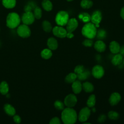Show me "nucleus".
I'll return each mask as SVG.
<instances>
[{
	"label": "nucleus",
	"instance_id": "nucleus-1",
	"mask_svg": "<svg viewBox=\"0 0 124 124\" xmlns=\"http://www.w3.org/2000/svg\"><path fill=\"white\" fill-rule=\"evenodd\" d=\"M78 116L75 110L72 108H64L61 115L62 122L65 124H74L77 120Z\"/></svg>",
	"mask_w": 124,
	"mask_h": 124
},
{
	"label": "nucleus",
	"instance_id": "nucleus-2",
	"mask_svg": "<svg viewBox=\"0 0 124 124\" xmlns=\"http://www.w3.org/2000/svg\"><path fill=\"white\" fill-rule=\"evenodd\" d=\"M96 27L91 22L86 23L82 27L81 30L82 34L87 38L93 39L96 36Z\"/></svg>",
	"mask_w": 124,
	"mask_h": 124
},
{
	"label": "nucleus",
	"instance_id": "nucleus-3",
	"mask_svg": "<svg viewBox=\"0 0 124 124\" xmlns=\"http://www.w3.org/2000/svg\"><path fill=\"white\" fill-rule=\"evenodd\" d=\"M19 16L16 13H9L6 18V25L11 29H14L18 27L20 23Z\"/></svg>",
	"mask_w": 124,
	"mask_h": 124
},
{
	"label": "nucleus",
	"instance_id": "nucleus-4",
	"mask_svg": "<svg viewBox=\"0 0 124 124\" xmlns=\"http://www.w3.org/2000/svg\"><path fill=\"white\" fill-rule=\"evenodd\" d=\"M68 20L69 15L67 12L64 11H59L55 17L56 23L60 26L66 25Z\"/></svg>",
	"mask_w": 124,
	"mask_h": 124
},
{
	"label": "nucleus",
	"instance_id": "nucleus-5",
	"mask_svg": "<svg viewBox=\"0 0 124 124\" xmlns=\"http://www.w3.org/2000/svg\"><path fill=\"white\" fill-rule=\"evenodd\" d=\"M17 33L19 36L22 38H27L30 36L31 31L28 25L23 24L18 26Z\"/></svg>",
	"mask_w": 124,
	"mask_h": 124
},
{
	"label": "nucleus",
	"instance_id": "nucleus-6",
	"mask_svg": "<svg viewBox=\"0 0 124 124\" xmlns=\"http://www.w3.org/2000/svg\"><path fill=\"white\" fill-rule=\"evenodd\" d=\"M91 114V110L89 107H84L79 111L78 119L80 122H85L89 119Z\"/></svg>",
	"mask_w": 124,
	"mask_h": 124
},
{
	"label": "nucleus",
	"instance_id": "nucleus-7",
	"mask_svg": "<svg viewBox=\"0 0 124 124\" xmlns=\"http://www.w3.org/2000/svg\"><path fill=\"white\" fill-rule=\"evenodd\" d=\"M21 20L23 24L28 25L33 23L35 20V17L33 14L31 12H25L22 15Z\"/></svg>",
	"mask_w": 124,
	"mask_h": 124
},
{
	"label": "nucleus",
	"instance_id": "nucleus-8",
	"mask_svg": "<svg viewBox=\"0 0 124 124\" xmlns=\"http://www.w3.org/2000/svg\"><path fill=\"white\" fill-rule=\"evenodd\" d=\"M102 20V14L99 10H96L93 12L91 16V20L96 28L99 27V23Z\"/></svg>",
	"mask_w": 124,
	"mask_h": 124
},
{
	"label": "nucleus",
	"instance_id": "nucleus-9",
	"mask_svg": "<svg viewBox=\"0 0 124 124\" xmlns=\"http://www.w3.org/2000/svg\"><path fill=\"white\" fill-rule=\"evenodd\" d=\"M104 68L100 65L94 66L92 71V74L93 77L97 79L101 78L104 76Z\"/></svg>",
	"mask_w": 124,
	"mask_h": 124
},
{
	"label": "nucleus",
	"instance_id": "nucleus-10",
	"mask_svg": "<svg viewBox=\"0 0 124 124\" xmlns=\"http://www.w3.org/2000/svg\"><path fill=\"white\" fill-rule=\"evenodd\" d=\"M77 102V98L73 94L67 95L64 98V104L68 108L74 107Z\"/></svg>",
	"mask_w": 124,
	"mask_h": 124
},
{
	"label": "nucleus",
	"instance_id": "nucleus-11",
	"mask_svg": "<svg viewBox=\"0 0 124 124\" xmlns=\"http://www.w3.org/2000/svg\"><path fill=\"white\" fill-rule=\"evenodd\" d=\"M53 34L59 38H64L66 37L67 31L66 29L61 26H55L52 29Z\"/></svg>",
	"mask_w": 124,
	"mask_h": 124
},
{
	"label": "nucleus",
	"instance_id": "nucleus-12",
	"mask_svg": "<svg viewBox=\"0 0 124 124\" xmlns=\"http://www.w3.org/2000/svg\"><path fill=\"white\" fill-rule=\"evenodd\" d=\"M66 25L67 32H73L78 26V21L76 18H72L68 20Z\"/></svg>",
	"mask_w": 124,
	"mask_h": 124
},
{
	"label": "nucleus",
	"instance_id": "nucleus-13",
	"mask_svg": "<svg viewBox=\"0 0 124 124\" xmlns=\"http://www.w3.org/2000/svg\"><path fill=\"white\" fill-rule=\"evenodd\" d=\"M121 95L117 92L113 93L110 96L109 98V104L111 106H114L117 105L121 100Z\"/></svg>",
	"mask_w": 124,
	"mask_h": 124
},
{
	"label": "nucleus",
	"instance_id": "nucleus-14",
	"mask_svg": "<svg viewBox=\"0 0 124 124\" xmlns=\"http://www.w3.org/2000/svg\"><path fill=\"white\" fill-rule=\"evenodd\" d=\"M94 48L97 51L102 52L106 50V45L103 41L101 40H98L94 43Z\"/></svg>",
	"mask_w": 124,
	"mask_h": 124
},
{
	"label": "nucleus",
	"instance_id": "nucleus-15",
	"mask_svg": "<svg viewBox=\"0 0 124 124\" xmlns=\"http://www.w3.org/2000/svg\"><path fill=\"white\" fill-rule=\"evenodd\" d=\"M109 48L110 52L112 53L117 54L119 52L120 46L117 42L113 41L110 43Z\"/></svg>",
	"mask_w": 124,
	"mask_h": 124
},
{
	"label": "nucleus",
	"instance_id": "nucleus-16",
	"mask_svg": "<svg viewBox=\"0 0 124 124\" xmlns=\"http://www.w3.org/2000/svg\"><path fill=\"white\" fill-rule=\"evenodd\" d=\"M72 88L75 93L78 94L81 92L82 89V84L79 80H75L72 83Z\"/></svg>",
	"mask_w": 124,
	"mask_h": 124
},
{
	"label": "nucleus",
	"instance_id": "nucleus-17",
	"mask_svg": "<svg viewBox=\"0 0 124 124\" xmlns=\"http://www.w3.org/2000/svg\"><path fill=\"white\" fill-rule=\"evenodd\" d=\"M47 45L50 50H55L58 46V42L56 39L53 37L49 38L47 41Z\"/></svg>",
	"mask_w": 124,
	"mask_h": 124
},
{
	"label": "nucleus",
	"instance_id": "nucleus-18",
	"mask_svg": "<svg viewBox=\"0 0 124 124\" xmlns=\"http://www.w3.org/2000/svg\"><path fill=\"white\" fill-rule=\"evenodd\" d=\"M123 61V56L120 53L115 54L111 59V63L113 65L117 66L120 65Z\"/></svg>",
	"mask_w": 124,
	"mask_h": 124
},
{
	"label": "nucleus",
	"instance_id": "nucleus-19",
	"mask_svg": "<svg viewBox=\"0 0 124 124\" xmlns=\"http://www.w3.org/2000/svg\"><path fill=\"white\" fill-rule=\"evenodd\" d=\"M4 109L6 114L10 116H13L16 114V110L15 108L10 104H5L4 106Z\"/></svg>",
	"mask_w": 124,
	"mask_h": 124
},
{
	"label": "nucleus",
	"instance_id": "nucleus-20",
	"mask_svg": "<svg viewBox=\"0 0 124 124\" xmlns=\"http://www.w3.org/2000/svg\"><path fill=\"white\" fill-rule=\"evenodd\" d=\"M82 89L86 93H91L94 90L93 85L90 82L86 81L82 84Z\"/></svg>",
	"mask_w": 124,
	"mask_h": 124
},
{
	"label": "nucleus",
	"instance_id": "nucleus-21",
	"mask_svg": "<svg viewBox=\"0 0 124 124\" xmlns=\"http://www.w3.org/2000/svg\"><path fill=\"white\" fill-rule=\"evenodd\" d=\"M9 91V86L8 83L5 81H2L0 84V93L2 94H6Z\"/></svg>",
	"mask_w": 124,
	"mask_h": 124
},
{
	"label": "nucleus",
	"instance_id": "nucleus-22",
	"mask_svg": "<svg viewBox=\"0 0 124 124\" xmlns=\"http://www.w3.org/2000/svg\"><path fill=\"white\" fill-rule=\"evenodd\" d=\"M3 5L6 8H13L16 4V0H2Z\"/></svg>",
	"mask_w": 124,
	"mask_h": 124
},
{
	"label": "nucleus",
	"instance_id": "nucleus-23",
	"mask_svg": "<svg viewBox=\"0 0 124 124\" xmlns=\"http://www.w3.org/2000/svg\"><path fill=\"white\" fill-rule=\"evenodd\" d=\"M79 19L84 23H88L91 21V16L87 13H82L78 15Z\"/></svg>",
	"mask_w": 124,
	"mask_h": 124
},
{
	"label": "nucleus",
	"instance_id": "nucleus-24",
	"mask_svg": "<svg viewBox=\"0 0 124 124\" xmlns=\"http://www.w3.org/2000/svg\"><path fill=\"white\" fill-rule=\"evenodd\" d=\"M90 72L87 70L85 69L81 74L77 75V78L79 80H84L89 78L90 76Z\"/></svg>",
	"mask_w": 124,
	"mask_h": 124
},
{
	"label": "nucleus",
	"instance_id": "nucleus-25",
	"mask_svg": "<svg viewBox=\"0 0 124 124\" xmlns=\"http://www.w3.org/2000/svg\"><path fill=\"white\" fill-rule=\"evenodd\" d=\"M42 6L44 9L46 11H50L53 8L52 4L49 0H43L42 2Z\"/></svg>",
	"mask_w": 124,
	"mask_h": 124
},
{
	"label": "nucleus",
	"instance_id": "nucleus-26",
	"mask_svg": "<svg viewBox=\"0 0 124 124\" xmlns=\"http://www.w3.org/2000/svg\"><path fill=\"white\" fill-rule=\"evenodd\" d=\"M52 55V53L50 49L45 48L43 49L41 52V56L44 59H49L51 57Z\"/></svg>",
	"mask_w": 124,
	"mask_h": 124
},
{
	"label": "nucleus",
	"instance_id": "nucleus-27",
	"mask_svg": "<svg viewBox=\"0 0 124 124\" xmlns=\"http://www.w3.org/2000/svg\"><path fill=\"white\" fill-rule=\"evenodd\" d=\"M77 76L75 73H70L68 74L65 78V81L67 83H72L76 80Z\"/></svg>",
	"mask_w": 124,
	"mask_h": 124
},
{
	"label": "nucleus",
	"instance_id": "nucleus-28",
	"mask_svg": "<svg viewBox=\"0 0 124 124\" xmlns=\"http://www.w3.org/2000/svg\"><path fill=\"white\" fill-rule=\"evenodd\" d=\"M96 36L97 39H98V40H102L103 39H104L107 36V32L104 29H99L96 31Z\"/></svg>",
	"mask_w": 124,
	"mask_h": 124
},
{
	"label": "nucleus",
	"instance_id": "nucleus-29",
	"mask_svg": "<svg viewBox=\"0 0 124 124\" xmlns=\"http://www.w3.org/2000/svg\"><path fill=\"white\" fill-rule=\"evenodd\" d=\"M42 28L44 31L46 32H49L52 30L51 23L47 20H44L42 22Z\"/></svg>",
	"mask_w": 124,
	"mask_h": 124
},
{
	"label": "nucleus",
	"instance_id": "nucleus-30",
	"mask_svg": "<svg viewBox=\"0 0 124 124\" xmlns=\"http://www.w3.org/2000/svg\"><path fill=\"white\" fill-rule=\"evenodd\" d=\"M96 99L94 94H91L87 99V105L89 108H93L95 104Z\"/></svg>",
	"mask_w": 124,
	"mask_h": 124
},
{
	"label": "nucleus",
	"instance_id": "nucleus-31",
	"mask_svg": "<svg viewBox=\"0 0 124 124\" xmlns=\"http://www.w3.org/2000/svg\"><path fill=\"white\" fill-rule=\"evenodd\" d=\"M93 2L91 0H82L80 2V6L83 9H89L92 7Z\"/></svg>",
	"mask_w": 124,
	"mask_h": 124
},
{
	"label": "nucleus",
	"instance_id": "nucleus-32",
	"mask_svg": "<svg viewBox=\"0 0 124 124\" xmlns=\"http://www.w3.org/2000/svg\"><path fill=\"white\" fill-rule=\"evenodd\" d=\"M33 14L35 18H36L38 19L41 18L42 15V12L41 9L38 6L35 7L34 9V11Z\"/></svg>",
	"mask_w": 124,
	"mask_h": 124
},
{
	"label": "nucleus",
	"instance_id": "nucleus-33",
	"mask_svg": "<svg viewBox=\"0 0 124 124\" xmlns=\"http://www.w3.org/2000/svg\"><path fill=\"white\" fill-rule=\"evenodd\" d=\"M108 117L111 120H117L119 117V113L115 111H109L108 113Z\"/></svg>",
	"mask_w": 124,
	"mask_h": 124
},
{
	"label": "nucleus",
	"instance_id": "nucleus-34",
	"mask_svg": "<svg viewBox=\"0 0 124 124\" xmlns=\"http://www.w3.org/2000/svg\"><path fill=\"white\" fill-rule=\"evenodd\" d=\"M55 108L58 110H63L64 108V104L60 100H56L54 104Z\"/></svg>",
	"mask_w": 124,
	"mask_h": 124
},
{
	"label": "nucleus",
	"instance_id": "nucleus-35",
	"mask_svg": "<svg viewBox=\"0 0 124 124\" xmlns=\"http://www.w3.org/2000/svg\"><path fill=\"white\" fill-rule=\"evenodd\" d=\"M85 69L83 65H77V66H76V67L75 68L74 73H76L77 75H78L81 74Z\"/></svg>",
	"mask_w": 124,
	"mask_h": 124
},
{
	"label": "nucleus",
	"instance_id": "nucleus-36",
	"mask_svg": "<svg viewBox=\"0 0 124 124\" xmlns=\"http://www.w3.org/2000/svg\"><path fill=\"white\" fill-rule=\"evenodd\" d=\"M82 44L85 46L91 47L93 45V41L91 39H86L82 42Z\"/></svg>",
	"mask_w": 124,
	"mask_h": 124
},
{
	"label": "nucleus",
	"instance_id": "nucleus-37",
	"mask_svg": "<svg viewBox=\"0 0 124 124\" xmlns=\"http://www.w3.org/2000/svg\"><path fill=\"white\" fill-rule=\"evenodd\" d=\"M50 124H60L61 122L59 118L55 117L51 119L49 122Z\"/></svg>",
	"mask_w": 124,
	"mask_h": 124
},
{
	"label": "nucleus",
	"instance_id": "nucleus-38",
	"mask_svg": "<svg viewBox=\"0 0 124 124\" xmlns=\"http://www.w3.org/2000/svg\"><path fill=\"white\" fill-rule=\"evenodd\" d=\"M107 119V117L104 114H101L100 115L99 117L97 119V122L100 123H102L104 122Z\"/></svg>",
	"mask_w": 124,
	"mask_h": 124
},
{
	"label": "nucleus",
	"instance_id": "nucleus-39",
	"mask_svg": "<svg viewBox=\"0 0 124 124\" xmlns=\"http://www.w3.org/2000/svg\"><path fill=\"white\" fill-rule=\"evenodd\" d=\"M13 119L15 123H16V124H19L21 123V119L19 115H14L13 116Z\"/></svg>",
	"mask_w": 124,
	"mask_h": 124
},
{
	"label": "nucleus",
	"instance_id": "nucleus-40",
	"mask_svg": "<svg viewBox=\"0 0 124 124\" xmlns=\"http://www.w3.org/2000/svg\"><path fill=\"white\" fill-rule=\"evenodd\" d=\"M32 9V6L31 4H27L24 7V11L25 12H31V10Z\"/></svg>",
	"mask_w": 124,
	"mask_h": 124
},
{
	"label": "nucleus",
	"instance_id": "nucleus-41",
	"mask_svg": "<svg viewBox=\"0 0 124 124\" xmlns=\"http://www.w3.org/2000/svg\"><path fill=\"white\" fill-rule=\"evenodd\" d=\"M119 52H120V54H121L123 56H124V45L120 47Z\"/></svg>",
	"mask_w": 124,
	"mask_h": 124
},
{
	"label": "nucleus",
	"instance_id": "nucleus-42",
	"mask_svg": "<svg viewBox=\"0 0 124 124\" xmlns=\"http://www.w3.org/2000/svg\"><path fill=\"white\" fill-rule=\"evenodd\" d=\"M120 16L124 20V7H123L121 10Z\"/></svg>",
	"mask_w": 124,
	"mask_h": 124
},
{
	"label": "nucleus",
	"instance_id": "nucleus-43",
	"mask_svg": "<svg viewBox=\"0 0 124 124\" xmlns=\"http://www.w3.org/2000/svg\"><path fill=\"white\" fill-rule=\"evenodd\" d=\"M66 37L69 38H72L74 37V34L72 32H67L66 34Z\"/></svg>",
	"mask_w": 124,
	"mask_h": 124
},
{
	"label": "nucleus",
	"instance_id": "nucleus-44",
	"mask_svg": "<svg viewBox=\"0 0 124 124\" xmlns=\"http://www.w3.org/2000/svg\"><path fill=\"white\" fill-rule=\"evenodd\" d=\"M92 110H93V112H94L95 111V108H92Z\"/></svg>",
	"mask_w": 124,
	"mask_h": 124
},
{
	"label": "nucleus",
	"instance_id": "nucleus-45",
	"mask_svg": "<svg viewBox=\"0 0 124 124\" xmlns=\"http://www.w3.org/2000/svg\"><path fill=\"white\" fill-rule=\"evenodd\" d=\"M123 64L124 65V58H123Z\"/></svg>",
	"mask_w": 124,
	"mask_h": 124
},
{
	"label": "nucleus",
	"instance_id": "nucleus-46",
	"mask_svg": "<svg viewBox=\"0 0 124 124\" xmlns=\"http://www.w3.org/2000/svg\"><path fill=\"white\" fill-rule=\"evenodd\" d=\"M67 1H72V0H67Z\"/></svg>",
	"mask_w": 124,
	"mask_h": 124
},
{
	"label": "nucleus",
	"instance_id": "nucleus-47",
	"mask_svg": "<svg viewBox=\"0 0 124 124\" xmlns=\"http://www.w3.org/2000/svg\"></svg>",
	"mask_w": 124,
	"mask_h": 124
}]
</instances>
